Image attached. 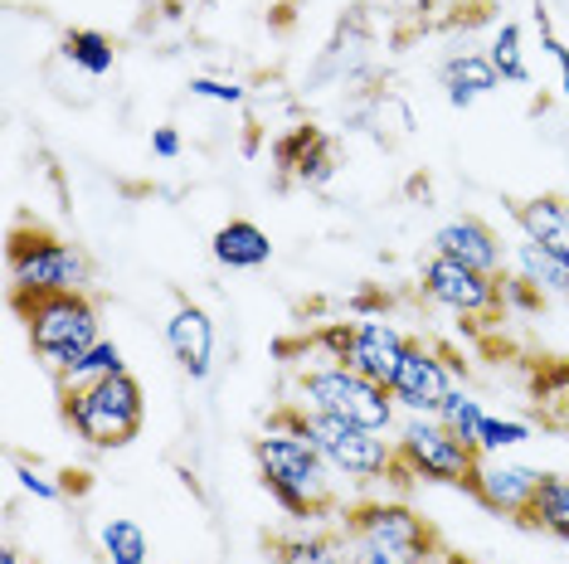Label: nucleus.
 I'll use <instances>...</instances> for the list:
<instances>
[{
  "mask_svg": "<svg viewBox=\"0 0 569 564\" xmlns=\"http://www.w3.org/2000/svg\"><path fill=\"white\" fill-rule=\"evenodd\" d=\"M458 390V365L448 361L438 345L429 341H409L405 361H399L390 380V400L399 404V414H438V404Z\"/></svg>",
  "mask_w": 569,
  "mask_h": 564,
  "instance_id": "nucleus-11",
  "label": "nucleus"
},
{
  "mask_svg": "<svg viewBox=\"0 0 569 564\" xmlns=\"http://www.w3.org/2000/svg\"><path fill=\"white\" fill-rule=\"evenodd\" d=\"M507 268H511V282H516V288H526L536 302H546V298H569V263H560L555 253L540 249V243L516 239Z\"/></svg>",
  "mask_w": 569,
  "mask_h": 564,
  "instance_id": "nucleus-15",
  "label": "nucleus"
},
{
  "mask_svg": "<svg viewBox=\"0 0 569 564\" xmlns=\"http://www.w3.org/2000/svg\"><path fill=\"white\" fill-rule=\"evenodd\" d=\"M526 521L536 525V531L555 535V541H569V472H546V477H540V492H536V502H530Z\"/></svg>",
  "mask_w": 569,
  "mask_h": 564,
  "instance_id": "nucleus-21",
  "label": "nucleus"
},
{
  "mask_svg": "<svg viewBox=\"0 0 569 564\" xmlns=\"http://www.w3.org/2000/svg\"><path fill=\"white\" fill-rule=\"evenodd\" d=\"M180 151H186V141H180L176 127H157L151 132V157H161V161H176Z\"/></svg>",
  "mask_w": 569,
  "mask_h": 564,
  "instance_id": "nucleus-31",
  "label": "nucleus"
},
{
  "mask_svg": "<svg viewBox=\"0 0 569 564\" xmlns=\"http://www.w3.org/2000/svg\"><path fill=\"white\" fill-rule=\"evenodd\" d=\"M273 564H351V541H346V531L302 525V531L273 541Z\"/></svg>",
  "mask_w": 569,
  "mask_h": 564,
  "instance_id": "nucleus-19",
  "label": "nucleus"
},
{
  "mask_svg": "<svg viewBox=\"0 0 569 564\" xmlns=\"http://www.w3.org/2000/svg\"><path fill=\"white\" fill-rule=\"evenodd\" d=\"M419 292L433 306L462 316V322H491V316L507 306V273H482V268L429 253V259L419 263Z\"/></svg>",
  "mask_w": 569,
  "mask_h": 564,
  "instance_id": "nucleus-9",
  "label": "nucleus"
},
{
  "mask_svg": "<svg viewBox=\"0 0 569 564\" xmlns=\"http://www.w3.org/2000/svg\"><path fill=\"white\" fill-rule=\"evenodd\" d=\"M438 83H443V98L452 102L458 112H468L477 98H491L501 88V73L491 69L487 54H477V49H462V54L443 59V69H438Z\"/></svg>",
  "mask_w": 569,
  "mask_h": 564,
  "instance_id": "nucleus-17",
  "label": "nucleus"
},
{
  "mask_svg": "<svg viewBox=\"0 0 569 564\" xmlns=\"http://www.w3.org/2000/svg\"><path fill=\"white\" fill-rule=\"evenodd\" d=\"M0 564H24V560H20L16 545H6V550H0Z\"/></svg>",
  "mask_w": 569,
  "mask_h": 564,
  "instance_id": "nucleus-33",
  "label": "nucleus"
},
{
  "mask_svg": "<svg viewBox=\"0 0 569 564\" xmlns=\"http://www.w3.org/2000/svg\"><path fill=\"white\" fill-rule=\"evenodd\" d=\"M16 482H20V492H24V496H34V502H59V496H63V482H54L49 472L30 467V463H20V467H16Z\"/></svg>",
  "mask_w": 569,
  "mask_h": 564,
  "instance_id": "nucleus-30",
  "label": "nucleus"
},
{
  "mask_svg": "<svg viewBox=\"0 0 569 564\" xmlns=\"http://www.w3.org/2000/svg\"><path fill=\"white\" fill-rule=\"evenodd\" d=\"M10 302L16 298H54V292H88L93 263L79 243L49 234V229H16L6 249Z\"/></svg>",
  "mask_w": 569,
  "mask_h": 564,
  "instance_id": "nucleus-6",
  "label": "nucleus"
},
{
  "mask_svg": "<svg viewBox=\"0 0 569 564\" xmlns=\"http://www.w3.org/2000/svg\"><path fill=\"white\" fill-rule=\"evenodd\" d=\"M278 161L292 165V175L302 185H327L336 175V151H331V141L317 137V132H297L292 141H282Z\"/></svg>",
  "mask_w": 569,
  "mask_h": 564,
  "instance_id": "nucleus-20",
  "label": "nucleus"
},
{
  "mask_svg": "<svg viewBox=\"0 0 569 564\" xmlns=\"http://www.w3.org/2000/svg\"><path fill=\"white\" fill-rule=\"evenodd\" d=\"M63 59L79 73H88V79H108L118 69V49H112V40L102 30H69L63 34Z\"/></svg>",
  "mask_w": 569,
  "mask_h": 564,
  "instance_id": "nucleus-23",
  "label": "nucleus"
},
{
  "mask_svg": "<svg viewBox=\"0 0 569 564\" xmlns=\"http://www.w3.org/2000/svg\"><path fill=\"white\" fill-rule=\"evenodd\" d=\"M530 20H536V30H540V49L555 59V69H560V93L569 98V49H565V40L555 34V24H550V10L546 6H536L530 10Z\"/></svg>",
  "mask_w": 569,
  "mask_h": 564,
  "instance_id": "nucleus-29",
  "label": "nucleus"
},
{
  "mask_svg": "<svg viewBox=\"0 0 569 564\" xmlns=\"http://www.w3.org/2000/svg\"><path fill=\"white\" fill-rule=\"evenodd\" d=\"M487 59H491V69L501 73V83H516V88H526V83H530V63H526V30H521V24H516V20H507L497 34H491Z\"/></svg>",
  "mask_w": 569,
  "mask_h": 564,
  "instance_id": "nucleus-25",
  "label": "nucleus"
},
{
  "mask_svg": "<svg viewBox=\"0 0 569 564\" xmlns=\"http://www.w3.org/2000/svg\"><path fill=\"white\" fill-rule=\"evenodd\" d=\"M190 98H200V102H219V108H243L249 88L234 83V79H210V73H200V79H190Z\"/></svg>",
  "mask_w": 569,
  "mask_h": 564,
  "instance_id": "nucleus-28",
  "label": "nucleus"
},
{
  "mask_svg": "<svg viewBox=\"0 0 569 564\" xmlns=\"http://www.w3.org/2000/svg\"><path fill=\"white\" fill-rule=\"evenodd\" d=\"M317 341L331 351L327 361L351 365V370H360V375H366V380L385 384V390H390L395 370H399V361H405V351H409V336H405V331H399L395 322H385V316H360V322H336V326L321 331Z\"/></svg>",
  "mask_w": 569,
  "mask_h": 564,
  "instance_id": "nucleus-10",
  "label": "nucleus"
},
{
  "mask_svg": "<svg viewBox=\"0 0 569 564\" xmlns=\"http://www.w3.org/2000/svg\"><path fill=\"white\" fill-rule=\"evenodd\" d=\"M166 345H171V355H176V365L186 370L190 380H210V370H214V316L204 312L200 302H176V312L166 316Z\"/></svg>",
  "mask_w": 569,
  "mask_h": 564,
  "instance_id": "nucleus-14",
  "label": "nucleus"
},
{
  "mask_svg": "<svg viewBox=\"0 0 569 564\" xmlns=\"http://www.w3.org/2000/svg\"><path fill=\"white\" fill-rule=\"evenodd\" d=\"M63 423L79 433L83 447L93 453H112L127 447L147 423V394L132 375H112L88 390H69L63 394Z\"/></svg>",
  "mask_w": 569,
  "mask_h": 564,
  "instance_id": "nucleus-7",
  "label": "nucleus"
},
{
  "mask_svg": "<svg viewBox=\"0 0 569 564\" xmlns=\"http://www.w3.org/2000/svg\"><path fill=\"white\" fill-rule=\"evenodd\" d=\"M433 253H443L452 263L482 268V273H507L511 249L501 243V234L491 224H482L477 214H458V220H443L433 229Z\"/></svg>",
  "mask_w": 569,
  "mask_h": 564,
  "instance_id": "nucleus-13",
  "label": "nucleus"
},
{
  "mask_svg": "<svg viewBox=\"0 0 569 564\" xmlns=\"http://www.w3.org/2000/svg\"><path fill=\"white\" fill-rule=\"evenodd\" d=\"M98 541H102L108 564H151V541L132 516H108L98 531Z\"/></svg>",
  "mask_w": 569,
  "mask_h": 564,
  "instance_id": "nucleus-24",
  "label": "nucleus"
},
{
  "mask_svg": "<svg viewBox=\"0 0 569 564\" xmlns=\"http://www.w3.org/2000/svg\"><path fill=\"white\" fill-rule=\"evenodd\" d=\"M477 447L462 443L438 414H405L395 429V477L438 482V486H468L477 467Z\"/></svg>",
  "mask_w": 569,
  "mask_h": 564,
  "instance_id": "nucleus-8",
  "label": "nucleus"
},
{
  "mask_svg": "<svg viewBox=\"0 0 569 564\" xmlns=\"http://www.w3.org/2000/svg\"><path fill=\"white\" fill-rule=\"evenodd\" d=\"M423 564H472V560H462V555H452V550H443V545H438V550H433V555L423 560Z\"/></svg>",
  "mask_w": 569,
  "mask_h": 564,
  "instance_id": "nucleus-32",
  "label": "nucleus"
},
{
  "mask_svg": "<svg viewBox=\"0 0 569 564\" xmlns=\"http://www.w3.org/2000/svg\"><path fill=\"white\" fill-rule=\"evenodd\" d=\"M540 477H546L540 467L511 463L507 453L501 457H477L468 492L487 511H497V516H521L526 521V511H530V502H536V492H540Z\"/></svg>",
  "mask_w": 569,
  "mask_h": 564,
  "instance_id": "nucleus-12",
  "label": "nucleus"
},
{
  "mask_svg": "<svg viewBox=\"0 0 569 564\" xmlns=\"http://www.w3.org/2000/svg\"><path fill=\"white\" fill-rule=\"evenodd\" d=\"M16 312L24 322L34 361L63 375L79 355H88L102 341V316L88 292H54V298H16Z\"/></svg>",
  "mask_w": 569,
  "mask_h": 564,
  "instance_id": "nucleus-4",
  "label": "nucleus"
},
{
  "mask_svg": "<svg viewBox=\"0 0 569 564\" xmlns=\"http://www.w3.org/2000/svg\"><path fill=\"white\" fill-rule=\"evenodd\" d=\"M273 423H288L302 439L317 443V453L327 457V467L336 472V482H351V486H375L385 477H395V439L390 433H375L360 429V423L331 419V414H312V409H278Z\"/></svg>",
  "mask_w": 569,
  "mask_h": 564,
  "instance_id": "nucleus-2",
  "label": "nucleus"
},
{
  "mask_svg": "<svg viewBox=\"0 0 569 564\" xmlns=\"http://www.w3.org/2000/svg\"><path fill=\"white\" fill-rule=\"evenodd\" d=\"M341 531L351 541V564H423L438 550L433 525L395 496L346 506Z\"/></svg>",
  "mask_w": 569,
  "mask_h": 564,
  "instance_id": "nucleus-3",
  "label": "nucleus"
},
{
  "mask_svg": "<svg viewBox=\"0 0 569 564\" xmlns=\"http://www.w3.org/2000/svg\"><path fill=\"white\" fill-rule=\"evenodd\" d=\"M516 229H521V239L540 243L546 253H555L560 263H569V200L536 195V200L516 204Z\"/></svg>",
  "mask_w": 569,
  "mask_h": 564,
  "instance_id": "nucleus-18",
  "label": "nucleus"
},
{
  "mask_svg": "<svg viewBox=\"0 0 569 564\" xmlns=\"http://www.w3.org/2000/svg\"><path fill=\"white\" fill-rule=\"evenodd\" d=\"M112 375H127V355H122L118 341L102 336L93 351L79 355V361L63 370V375H54V380H59V390L69 394V390H88V384H102V380H112Z\"/></svg>",
  "mask_w": 569,
  "mask_h": 564,
  "instance_id": "nucleus-22",
  "label": "nucleus"
},
{
  "mask_svg": "<svg viewBox=\"0 0 569 564\" xmlns=\"http://www.w3.org/2000/svg\"><path fill=\"white\" fill-rule=\"evenodd\" d=\"M521 443H530V423H521V419L487 414L482 433H477V453L482 457H501V453H511V447H521Z\"/></svg>",
  "mask_w": 569,
  "mask_h": 564,
  "instance_id": "nucleus-27",
  "label": "nucleus"
},
{
  "mask_svg": "<svg viewBox=\"0 0 569 564\" xmlns=\"http://www.w3.org/2000/svg\"><path fill=\"white\" fill-rule=\"evenodd\" d=\"M438 419H443L462 443L477 447V433H482V423H487V409H482V400H477V394H468V390L458 384V390H452L448 400L438 404Z\"/></svg>",
  "mask_w": 569,
  "mask_h": 564,
  "instance_id": "nucleus-26",
  "label": "nucleus"
},
{
  "mask_svg": "<svg viewBox=\"0 0 569 564\" xmlns=\"http://www.w3.org/2000/svg\"><path fill=\"white\" fill-rule=\"evenodd\" d=\"M210 253H214L219 268H229V273H253V268L273 263V239H268V229L253 224V220H229V224L214 229Z\"/></svg>",
  "mask_w": 569,
  "mask_h": 564,
  "instance_id": "nucleus-16",
  "label": "nucleus"
},
{
  "mask_svg": "<svg viewBox=\"0 0 569 564\" xmlns=\"http://www.w3.org/2000/svg\"><path fill=\"white\" fill-rule=\"evenodd\" d=\"M297 409H312V414H331L360 429L390 433L399 429V404L390 400L385 384L366 380L360 370L341 365V361H317L297 375Z\"/></svg>",
  "mask_w": 569,
  "mask_h": 564,
  "instance_id": "nucleus-5",
  "label": "nucleus"
},
{
  "mask_svg": "<svg viewBox=\"0 0 569 564\" xmlns=\"http://www.w3.org/2000/svg\"><path fill=\"white\" fill-rule=\"evenodd\" d=\"M253 463H258V482L273 502L288 511L292 521H321L336 511V472L327 467V457L317 453L312 439H302L288 423H268L253 439Z\"/></svg>",
  "mask_w": 569,
  "mask_h": 564,
  "instance_id": "nucleus-1",
  "label": "nucleus"
}]
</instances>
